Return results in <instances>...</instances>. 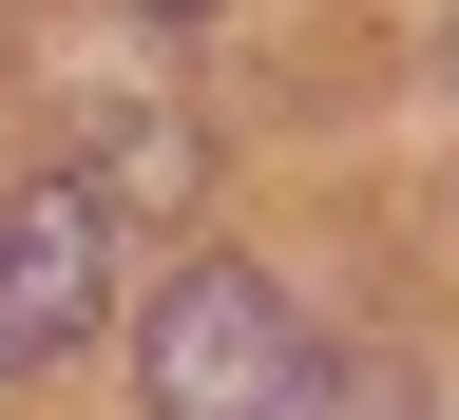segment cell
Returning a JSON list of instances; mask_svg holds the SVG:
<instances>
[{
  "instance_id": "3957f363",
  "label": "cell",
  "mask_w": 459,
  "mask_h": 420,
  "mask_svg": "<svg viewBox=\"0 0 459 420\" xmlns=\"http://www.w3.org/2000/svg\"><path fill=\"white\" fill-rule=\"evenodd\" d=\"M77 172H96V210L134 229V210H172V192H192V134H172V115H96V153H77Z\"/></svg>"
},
{
  "instance_id": "7a4b0ae2",
  "label": "cell",
  "mask_w": 459,
  "mask_h": 420,
  "mask_svg": "<svg viewBox=\"0 0 459 420\" xmlns=\"http://www.w3.org/2000/svg\"><path fill=\"white\" fill-rule=\"evenodd\" d=\"M96 306H115V210H96V172H77V153H39L20 192H0V382L57 364Z\"/></svg>"
},
{
  "instance_id": "277c9868",
  "label": "cell",
  "mask_w": 459,
  "mask_h": 420,
  "mask_svg": "<svg viewBox=\"0 0 459 420\" xmlns=\"http://www.w3.org/2000/svg\"><path fill=\"white\" fill-rule=\"evenodd\" d=\"M325 420H421V382L402 364H325Z\"/></svg>"
},
{
  "instance_id": "5b68a950",
  "label": "cell",
  "mask_w": 459,
  "mask_h": 420,
  "mask_svg": "<svg viewBox=\"0 0 459 420\" xmlns=\"http://www.w3.org/2000/svg\"><path fill=\"white\" fill-rule=\"evenodd\" d=\"M153 20H211V0H153Z\"/></svg>"
},
{
  "instance_id": "6da1fadb",
  "label": "cell",
  "mask_w": 459,
  "mask_h": 420,
  "mask_svg": "<svg viewBox=\"0 0 459 420\" xmlns=\"http://www.w3.org/2000/svg\"><path fill=\"white\" fill-rule=\"evenodd\" d=\"M134 401H153V420H325V344H307V306H287L249 249H211V268L153 287Z\"/></svg>"
}]
</instances>
